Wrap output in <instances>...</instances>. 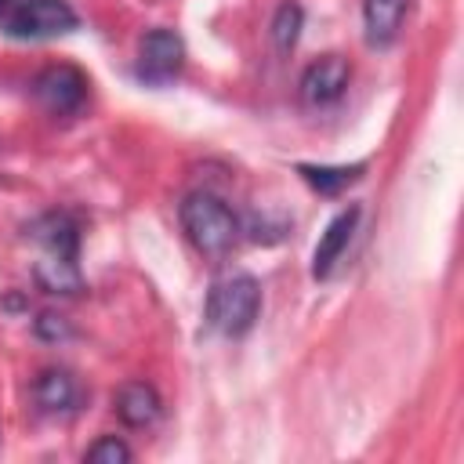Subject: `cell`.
Returning a JSON list of instances; mask_svg holds the SVG:
<instances>
[{"instance_id": "6da1fadb", "label": "cell", "mask_w": 464, "mask_h": 464, "mask_svg": "<svg viewBox=\"0 0 464 464\" xmlns=\"http://www.w3.org/2000/svg\"><path fill=\"white\" fill-rule=\"evenodd\" d=\"M178 218H181V232L185 239L203 254V257H221L236 246L239 239V218L232 214V207L207 192V188H196L181 199L178 207Z\"/></svg>"}, {"instance_id": "3957f363", "label": "cell", "mask_w": 464, "mask_h": 464, "mask_svg": "<svg viewBox=\"0 0 464 464\" xmlns=\"http://www.w3.org/2000/svg\"><path fill=\"white\" fill-rule=\"evenodd\" d=\"M76 11L69 0H18L7 14V36L14 40H47L76 29Z\"/></svg>"}, {"instance_id": "ba28073f", "label": "cell", "mask_w": 464, "mask_h": 464, "mask_svg": "<svg viewBox=\"0 0 464 464\" xmlns=\"http://www.w3.org/2000/svg\"><path fill=\"white\" fill-rule=\"evenodd\" d=\"M112 410L127 428H149L163 413V399L149 381H127L112 395Z\"/></svg>"}, {"instance_id": "5b68a950", "label": "cell", "mask_w": 464, "mask_h": 464, "mask_svg": "<svg viewBox=\"0 0 464 464\" xmlns=\"http://www.w3.org/2000/svg\"><path fill=\"white\" fill-rule=\"evenodd\" d=\"M33 94L40 98V105H44L47 112L65 116V112H76V109L83 105V98H87V76H83L76 65L58 62V65H47V69L33 80Z\"/></svg>"}, {"instance_id": "9a60e30c", "label": "cell", "mask_w": 464, "mask_h": 464, "mask_svg": "<svg viewBox=\"0 0 464 464\" xmlns=\"http://www.w3.org/2000/svg\"><path fill=\"white\" fill-rule=\"evenodd\" d=\"M83 457L94 460V464H127L134 453H130V446H127L123 439H116V435H102V439H94V442L87 446Z\"/></svg>"}, {"instance_id": "7c38bea8", "label": "cell", "mask_w": 464, "mask_h": 464, "mask_svg": "<svg viewBox=\"0 0 464 464\" xmlns=\"http://www.w3.org/2000/svg\"><path fill=\"white\" fill-rule=\"evenodd\" d=\"M33 239L47 246V254H58V257H80V225L69 218V214H44L36 225H33Z\"/></svg>"}, {"instance_id": "9c48e42d", "label": "cell", "mask_w": 464, "mask_h": 464, "mask_svg": "<svg viewBox=\"0 0 464 464\" xmlns=\"http://www.w3.org/2000/svg\"><path fill=\"white\" fill-rule=\"evenodd\" d=\"M33 399H36V406L44 413H69L80 402V384H76V377L69 370L47 366L33 381Z\"/></svg>"}, {"instance_id": "e0dca14e", "label": "cell", "mask_w": 464, "mask_h": 464, "mask_svg": "<svg viewBox=\"0 0 464 464\" xmlns=\"http://www.w3.org/2000/svg\"><path fill=\"white\" fill-rule=\"evenodd\" d=\"M11 4H14V0H0V11H7V7H11Z\"/></svg>"}, {"instance_id": "2e32d148", "label": "cell", "mask_w": 464, "mask_h": 464, "mask_svg": "<svg viewBox=\"0 0 464 464\" xmlns=\"http://www.w3.org/2000/svg\"><path fill=\"white\" fill-rule=\"evenodd\" d=\"M33 330H36L40 341H65V337H72V326L65 323V315H54V312H40Z\"/></svg>"}, {"instance_id": "277c9868", "label": "cell", "mask_w": 464, "mask_h": 464, "mask_svg": "<svg viewBox=\"0 0 464 464\" xmlns=\"http://www.w3.org/2000/svg\"><path fill=\"white\" fill-rule=\"evenodd\" d=\"M185 65V40L174 29H149L138 44V76L145 83H170Z\"/></svg>"}, {"instance_id": "30bf717a", "label": "cell", "mask_w": 464, "mask_h": 464, "mask_svg": "<svg viewBox=\"0 0 464 464\" xmlns=\"http://www.w3.org/2000/svg\"><path fill=\"white\" fill-rule=\"evenodd\" d=\"M410 0H362V25H366V44L370 47H388L406 18Z\"/></svg>"}, {"instance_id": "5bb4252c", "label": "cell", "mask_w": 464, "mask_h": 464, "mask_svg": "<svg viewBox=\"0 0 464 464\" xmlns=\"http://www.w3.org/2000/svg\"><path fill=\"white\" fill-rule=\"evenodd\" d=\"M301 29H304V11H301V4H297V0H283V4L276 7V14H272V44L286 54V51H294Z\"/></svg>"}, {"instance_id": "52a82bcc", "label": "cell", "mask_w": 464, "mask_h": 464, "mask_svg": "<svg viewBox=\"0 0 464 464\" xmlns=\"http://www.w3.org/2000/svg\"><path fill=\"white\" fill-rule=\"evenodd\" d=\"M359 203H352V207H344L330 225H326V232L319 236V243H315V254H312V279H330V272L337 268V261L344 257V250H348V243H352V232H355V225H359Z\"/></svg>"}, {"instance_id": "7a4b0ae2", "label": "cell", "mask_w": 464, "mask_h": 464, "mask_svg": "<svg viewBox=\"0 0 464 464\" xmlns=\"http://www.w3.org/2000/svg\"><path fill=\"white\" fill-rule=\"evenodd\" d=\"M261 312V286L254 276H228L207 294V323L225 337H243Z\"/></svg>"}, {"instance_id": "4fadbf2b", "label": "cell", "mask_w": 464, "mask_h": 464, "mask_svg": "<svg viewBox=\"0 0 464 464\" xmlns=\"http://www.w3.org/2000/svg\"><path fill=\"white\" fill-rule=\"evenodd\" d=\"M362 170H366V163H352V167H312V163H301V167H297V174H301L315 192H323V196H337L341 188L355 185V181L362 178Z\"/></svg>"}, {"instance_id": "8fae6325", "label": "cell", "mask_w": 464, "mask_h": 464, "mask_svg": "<svg viewBox=\"0 0 464 464\" xmlns=\"http://www.w3.org/2000/svg\"><path fill=\"white\" fill-rule=\"evenodd\" d=\"M33 279L44 294H58V297H76L83 290V276H80V265L76 257H58V254H47L33 265Z\"/></svg>"}, {"instance_id": "8992f818", "label": "cell", "mask_w": 464, "mask_h": 464, "mask_svg": "<svg viewBox=\"0 0 464 464\" xmlns=\"http://www.w3.org/2000/svg\"><path fill=\"white\" fill-rule=\"evenodd\" d=\"M348 80H352V65H348V58H341V54H323V58H315L304 72H301V80H297V91H301V102L304 105H334V102H341V94L348 91Z\"/></svg>"}]
</instances>
